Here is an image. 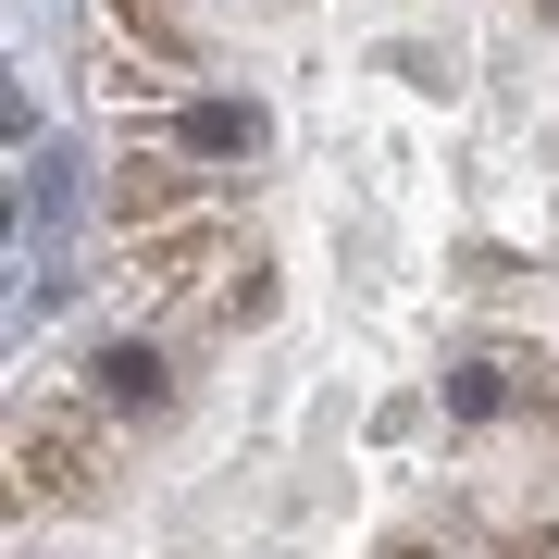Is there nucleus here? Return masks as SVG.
<instances>
[{"label":"nucleus","instance_id":"1","mask_svg":"<svg viewBox=\"0 0 559 559\" xmlns=\"http://www.w3.org/2000/svg\"><path fill=\"white\" fill-rule=\"evenodd\" d=\"M13 460H25V498H50V510H75V498H100V399L87 385H62V399H38L25 411V436H13Z\"/></svg>","mask_w":559,"mask_h":559},{"label":"nucleus","instance_id":"2","mask_svg":"<svg viewBox=\"0 0 559 559\" xmlns=\"http://www.w3.org/2000/svg\"><path fill=\"white\" fill-rule=\"evenodd\" d=\"M87 399H100V411H124V423H138V411H162V399H175V385H162V348H138V336H124V348H100V360H87Z\"/></svg>","mask_w":559,"mask_h":559}]
</instances>
